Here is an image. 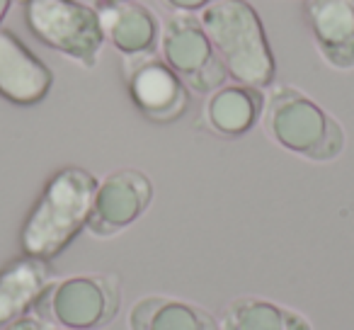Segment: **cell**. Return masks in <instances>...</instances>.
<instances>
[{"label": "cell", "instance_id": "1", "mask_svg": "<svg viewBox=\"0 0 354 330\" xmlns=\"http://www.w3.org/2000/svg\"><path fill=\"white\" fill-rule=\"evenodd\" d=\"M100 180L90 170L68 165L46 180L20 231L25 255L54 260L88 226Z\"/></svg>", "mask_w": 354, "mask_h": 330}, {"label": "cell", "instance_id": "2", "mask_svg": "<svg viewBox=\"0 0 354 330\" xmlns=\"http://www.w3.org/2000/svg\"><path fill=\"white\" fill-rule=\"evenodd\" d=\"M197 15L223 68L236 83L257 90L274 85V51L260 12L248 0H216Z\"/></svg>", "mask_w": 354, "mask_h": 330}, {"label": "cell", "instance_id": "3", "mask_svg": "<svg viewBox=\"0 0 354 330\" xmlns=\"http://www.w3.org/2000/svg\"><path fill=\"white\" fill-rule=\"evenodd\" d=\"M262 127L284 151L313 163H330L344 151V129L315 100L291 85H277L265 100Z\"/></svg>", "mask_w": 354, "mask_h": 330}, {"label": "cell", "instance_id": "4", "mask_svg": "<svg viewBox=\"0 0 354 330\" xmlns=\"http://www.w3.org/2000/svg\"><path fill=\"white\" fill-rule=\"evenodd\" d=\"M122 309V282L109 272L56 279L41 291L32 313L64 330L107 328Z\"/></svg>", "mask_w": 354, "mask_h": 330}, {"label": "cell", "instance_id": "5", "mask_svg": "<svg viewBox=\"0 0 354 330\" xmlns=\"http://www.w3.org/2000/svg\"><path fill=\"white\" fill-rule=\"evenodd\" d=\"M22 12L27 30L37 42L83 68H95L107 42L97 8L78 0H27Z\"/></svg>", "mask_w": 354, "mask_h": 330}, {"label": "cell", "instance_id": "6", "mask_svg": "<svg viewBox=\"0 0 354 330\" xmlns=\"http://www.w3.org/2000/svg\"><path fill=\"white\" fill-rule=\"evenodd\" d=\"M160 59L197 95H212L226 85V68L214 51L197 12H170L160 25Z\"/></svg>", "mask_w": 354, "mask_h": 330}, {"label": "cell", "instance_id": "7", "mask_svg": "<svg viewBox=\"0 0 354 330\" xmlns=\"http://www.w3.org/2000/svg\"><path fill=\"white\" fill-rule=\"evenodd\" d=\"M124 80L133 107L153 124H172L189 107V90L158 51L122 59Z\"/></svg>", "mask_w": 354, "mask_h": 330}, {"label": "cell", "instance_id": "8", "mask_svg": "<svg viewBox=\"0 0 354 330\" xmlns=\"http://www.w3.org/2000/svg\"><path fill=\"white\" fill-rule=\"evenodd\" d=\"M153 202V183L138 168H119L97 183L88 226L95 238H112L127 231L148 212Z\"/></svg>", "mask_w": 354, "mask_h": 330}, {"label": "cell", "instance_id": "9", "mask_svg": "<svg viewBox=\"0 0 354 330\" xmlns=\"http://www.w3.org/2000/svg\"><path fill=\"white\" fill-rule=\"evenodd\" d=\"M54 73L15 35L0 27V98L20 107H32L46 100Z\"/></svg>", "mask_w": 354, "mask_h": 330}, {"label": "cell", "instance_id": "10", "mask_svg": "<svg viewBox=\"0 0 354 330\" xmlns=\"http://www.w3.org/2000/svg\"><path fill=\"white\" fill-rule=\"evenodd\" d=\"M301 12L325 64L354 68V0H304Z\"/></svg>", "mask_w": 354, "mask_h": 330}, {"label": "cell", "instance_id": "11", "mask_svg": "<svg viewBox=\"0 0 354 330\" xmlns=\"http://www.w3.org/2000/svg\"><path fill=\"white\" fill-rule=\"evenodd\" d=\"M97 15L104 39L124 56L158 51L160 22L156 12L138 0H97Z\"/></svg>", "mask_w": 354, "mask_h": 330}, {"label": "cell", "instance_id": "12", "mask_svg": "<svg viewBox=\"0 0 354 330\" xmlns=\"http://www.w3.org/2000/svg\"><path fill=\"white\" fill-rule=\"evenodd\" d=\"M265 95L250 85H221L216 93L209 95L204 119L209 129L223 138H241L262 122L265 112Z\"/></svg>", "mask_w": 354, "mask_h": 330}, {"label": "cell", "instance_id": "13", "mask_svg": "<svg viewBox=\"0 0 354 330\" xmlns=\"http://www.w3.org/2000/svg\"><path fill=\"white\" fill-rule=\"evenodd\" d=\"M51 284V267L32 255L15 257L0 270V330L20 315L32 313L41 291Z\"/></svg>", "mask_w": 354, "mask_h": 330}, {"label": "cell", "instance_id": "14", "mask_svg": "<svg viewBox=\"0 0 354 330\" xmlns=\"http://www.w3.org/2000/svg\"><path fill=\"white\" fill-rule=\"evenodd\" d=\"M129 330H218V318L187 299L148 294L129 311Z\"/></svg>", "mask_w": 354, "mask_h": 330}, {"label": "cell", "instance_id": "15", "mask_svg": "<svg viewBox=\"0 0 354 330\" xmlns=\"http://www.w3.org/2000/svg\"><path fill=\"white\" fill-rule=\"evenodd\" d=\"M218 330H313V323L279 301L245 294L223 306Z\"/></svg>", "mask_w": 354, "mask_h": 330}, {"label": "cell", "instance_id": "16", "mask_svg": "<svg viewBox=\"0 0 354 330\" xmlns=\"http://www.w3.org/2000/svg\"><path fill=\"white\" fill-rule=\"evenodd\" d=\"M3 330H59V328L46 323V320H41L39 315L27 313V315H20L17 320H12V323H8Z\"/></svg>", "mask_w": 354, "mask_h": 330}, {"label": "cell", "instance_id": "17", "mask_svg": "<svg viewBox=\"0 0 354 330\" xmlns=\"http://www.w3.org/2000/svg\"><path fill=\"white\" fill-rule=\"evenodd\" d=\"M162 6L170 8L172 12H202L216 0H160Z\"/></svg>", "mask_w": 354, "mask_h": 330}, {"label": "cell", "instance_id": "18", "mask_svg": "<svg viewBox=\"0 0 354 330\" xmlns=\"http://www.w3.org/2000/svg\"><path fill=\"white\" fill-rule=\"evenodd\" d=\"M12 6H15V0H0V25H3V20L10 15Z\"/></svg>", "mask_w": 354, "mask_h": 330}, {"label": "cell", "instance_id": "19", "mask_svg": "<svg viewBox=\"0 0 354 330\" xmlns=\"http://www.w3.org/2000/svg\"><path fill=\"white\" fill-rule=\"evenodd\" d=\"M59 330H64V328H59Z\"/></svg>", "mask_w": 354, "mask_h": 330}]
</instances>
